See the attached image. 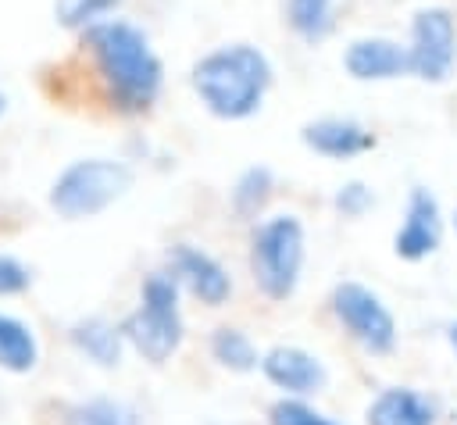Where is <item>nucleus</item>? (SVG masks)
I'll list each match as a JSON object with an SVG mask.
<instances>
[{
    "instance_id": "nucleus-1",
    "label": "nucleus",
    "mask_w": 457,
    "mask_h": 425,
    "mask_svg": "<svg viewBox=\"0 0 457 425\" xmlns=\"http://www.w3.org/2000/svg\"><path fill=\"white\" fill-rule=\"evenodd\" d=\"M79 54L89 64L100 100L121 114H143L161 96L164 64L150 36L129 18H100L79 32Z\"/></svg>"
},
{
    "instance_id": "nucleus-2",
    "label": "nucleus",
    "mask_w": 457,
    "mask_h": 425,
    "mask_svg": "<svg viewBox=\"0 0 457 425\" xmlns=\"http://www.w3.org/2000/svg\"><path fill=\"white\" fill-rule=\"evenodd\" d=\"M271 61L253 43H221L189 68L193 93L221 121L253 118L271 89Z\"/></svg>"
},
{
    "instance_id": "nucleus-3",
    "label": "nucleus",
    "mask_w": 457,
    "mask_h": 425,
    "mask_svg": "<svg viewBox=\"0 0 457 425\" xmlns=\"http://www.w3.org/2000/svg\"><path fill=\"white\" fill-rule=\"evenodd\" d=\"M132 168L125 161H111V157H86V161H71L50 186V207L64 218V221H79V218H93L100 211H107L114 200H121L132 189Z\"/></svg>"
},
{
    "instance_id": "nucleus-4",
    "label": "nucleus",
    "mask_w": 457,
    "mask_h": 425,
    "mask_svg": "<svg viewBox=\"0 0 457 425\" xmlns=\"http://www.w3.org/2000/svg\"><path fill=\"white\" fill-rule=\"evenodd\" d=\"M303 225L296 214H275L257 225L250 243V271L268 300H286L300 286Z\"/></svg>"
},
{
    "instance_id": "nucleus-5",
    "label": "nucleus",
    "mask_w": 457,
    "mask_h": 425,
    "mask_svg": "<svg viewBox=\"0 0 457 425\" xmlns=\"http://www.w3.org/2000/svg\"><path fill=\"white\" fill-rule=\"evenodd\" d=\"M121 336L150 361L164 364L182 346V318H179V286L171 275H150L143 282V304L121 325Z\"/></svg>"
},
{
    "instance_id": "nucleus-6",
    "label": "nucleus",
    "mask_w": 457,
    "mask_h": 425,
    "mask_svg": "<svg viewBox=\"0 0 457 425\" xmlns=\"http://www.w3.org/2000/svg\"><path fill=\"white\" fill-rule=\"evenodd\" d=\"M411 75L421 82H446L457 64V21L446 7H421L411 18Z\"/></svg>"
},
{
    "instance_id": "nucleus-7",
    "label": "nucleus",
    "mask_w": 457,
    "mask_h": 425,
    "mask_svg": "<svg viewBox=\"0 0 457 425\" xmlns=\"http://www.w3.org/2000/svg\"><path fill=\"white\" fill-rule=\"evenodd\" d=\"M332 311L339 325L350 332V339H357L368 354H389L396 346V318L368 286L339 282L332 289Z\"/></svg>"
},
{
    "instance_id": "nucleus-8",
    "label": "nucleus",
    "mask_w": 457,
    "mask_h": 425,
    "mask_svg": "<svg viewBox=\"0 0 457 425\" xmlns=\"http://www.w3.org/2000/svg\"><path fill=\"white\" fill-rule=\"evenodd\" d=\"M343 68L357 82H389L400 75H411V54L403 43L386 36H361L346 46Z\"/></svg>"
},
{
    "instance_id": "nucleus-9",
    "label": "nucleus",
    "mask_w": 457,
    "mask_h": 425,
    "mask_svg": "<svg viewBox=\"0 0 457 425\" xmlns=\"http://www.w3.org/2000/svg\"><path fill=\"white\" fill-rule=\"evenodd\" d=\"M168 264H171V279H179V282H182L196 300H204L207 307H218V304L228 300V293H232L228 271H225L211 254H204L200 246H193V243L171 246Z\"/></svg>"
},
{
    "instance_id": "nucleus-10",
    "label": "nucleus",
    "mask_w": 457,
    "mask_h": 425,
    "mask_svg": "<svg viewBox=\"0 0 457 425\" xmlns=\"http://www.w3.org/2000/svg\"><path fill=\"white\" fill-rule=\"evenodd\" d=\"M443 239V218H439V204L428 189H411L407 196V211H403V225L396 229L393 250L403 261H421L428 257Z\"/></svg>"
},
{
    "instance_id": "nucleus-11",
    "label": "nucleus",
    "mask_w": 457,
    "mask_h": 425,
    "mask_svg": "<svg viewBox=\"0 0 457 425\" xmlns=\"http://www.w3.org/2000/svg\"><path fill=\"white\" fill-rule=\"evenodd\" d=\"M261 371L268 375V382H275L278 389H286L289 396H311L321 393L328 382L325 364L303 350V346H271L261 357Z\"/></svg>"
},
{
    "instance_id": "nucleus-12",
    "label": "nucleus",
    "mask_w": 457,
    "mask_h": 425,
    "mask_svg": "<svg viewBox=\"0 0 457 425\" xmlns=\"http://www.w3.org/2000/svg\"><path fill=\"white\" fill-rule=\"evenodd\" d=\"M300 139L307 150L328 157V161H350L375 146V136L353 121V118H318L300 129Z\"/></svg>"
},
{
    "instance_id": "nucleus-13",
    "label": "nucleus",
    "mask_w": 457,
    "mask_h": 425,
    "mask_svg": "<svg viewBox=\"0 0 457 425\" xmlns=\"http://www.w3.org/2000/svg\"><path fill=\"white\" fill-rule=\"evenodd\" d=\"M368 425H432V404L414 389L393 386L371 400Z\"/></svg>"
},
{
    "instance_id": "nucleus-14",
    "label": "nucleus",
    "mask_w": 457,
    "mask_h": 425,
    "mask_svg": "<svg viewBox=\"0 0 457 425\" xmlns=\"http://www.w3.org/2000/svg\"><path fill=\"white\" fill-rule=\"evenodd\" d=\"M336 4L339 0H286L282 14L300 43L318 46L336 32Z\"/></svg>"
},
{
    "instance_id": "nucleus-15",
    "label": "nucleus",
    "mask_w": 457,
    "mask_h": 425,
    "mask_svg": "<svg viewBox=\"0 0 457 425\" xmlns=\"http://www.w3.org/2000/svg\"><path fill=\"white\" fill-rule=\"evenodd\" d=\"M121 329H114L104 318H86L71 325V343L100 368H114L121 361Z\"/></svg>"
},
{
    "instance_id": "nucleus-16",
    "label": "nucleus",
    "mask_w": 457,
    "mask_h": 425,
    "mask_svg": "<svg viewBox=\"0 0 457 425\" xmlns=\"http://www.w3.org/2000/svg\"><path fill=\"white\" fill-rule=\"evenodd\" d=\"M36 361H39V346H36L32 329L11 314H0V368L32 371Z\"/></svg>"
},
{
    "instance_id": "nucleus-17",
    "label": "nucleus",
    "mask_w": 457,
    "mask_h": 425,
    "mask_svg": "<svg viewBox=\"0 0 457 425\" xmlns=\"http://www.w3.org/2000/svg\"><path fill=\"white\" fill-rule=\"evenodd\" d=\"M211 354H214V361L225 364L228 371H253V368L261 364L257 346H253L250 336L239 332V329H214V336H211Z\"/></svg>"
},
{
    "instance_id": "nucleus-18",
    "label": "nucleus",
    "mask_w": 457,
    "mask_h": 425,
    "mask_svg": "<svg viewBox=\"0 0 457 425\" xmlns=\"http://www.w3.org/2000/svg\"><path fill=\"white\" fill-rule=\"evenodd\" d=\"M64 425H139V414L129 404H121V400L96 396V400L75 404L68 411V421Z\"/></svg>"
},
{
    "instance_id": "nucleus-19",
    "label": "nucleus",
    "mask_w": 457,
    "mask_h": 425,
    "mask_svg": "<svg viewBox=\"0 0 457 425\" xmlns=\"http://www.w3.org/2000/svg\"><path fill=\"white\" fill-rule=\"evenodd\" d=\"M271 189H275L271 171H268L264 164H253V168H246V171L236 179V186H232V207H236L239 214H257V211L268 204Z\"/></svg>"
},
{
    "instance_id": "nucleus-20",
    "label": "nucleus",
    "mask_w": 457,
    "mask_h": 425,
    "mask_svg": "<svg viewBox=\"0 0 457 425\" xmlns=\"http://www.w3.org/2000/svg\"><path fill=\"white\" fill-rule=\"evenodd\" d=\"M118 7H121V0H54V18H57V25L82 32L93 21L111 18Z\"/></svg>"
},
{
    "instance_id": "nucleus-21",
    "label": "nucleus",
    "mask_w": 457,
    "mask_h": 425,
    "mask_svg": "<svg viewBox=\"0 0 457 425\" xmlns=\"http://www.w3.org/2000/svg\"><path fill=\"white\" fill-rule=\"evenodd\" d=\"M268 421H271V425H336V421H328L325 414H318L314 407H307L303 400H278V404L268 411Z\"/></svg>"
},
{
    "instance_id": "nucleus-22",
    "label": "nucleus",
    "mask_w": 457,
    "mask_h": 425,
    "mask_svg": "<svg viewBox=\"0 0 457 425\" xmlns=\"http://www.w3.org/2000/svg\"><path fill=\"white\" fill-rule=\"evenodd\" d=\"M371 204H375V196H371V189H368L364 182H346V186H339L336 196H332V207H336L339 214H346V218H361Z\"/></svg>"
},
{
    "instance_id": "nucleus-23",
    "label": "nucleus",
    "mask_w": 457,
    "mask_h": 425,
    "mask_svg": "<svg viewBox=\"0 0 457 425\" xmlns=\"http://www.w3.org/2000/svg\"><path fill=\"white\" fill-rule=\"evenodd\" d=\"M29 282H32L29 268H25L18 257H11V254H0V296H14V293H25V289H29Z\"/></svg>"
},
{
    "instance_id": "nucleus-24",
    "label": "nucleus",
    "mask_w": 457,
    "mask_h": 425,
    "mask_svg": "<svg viewBox=\"0 0 457 425\" xmlns=\"http://www.w3.org/2000/svg\"><path fill=\"white\" fill-rule=\"evenodd\" d=\"M446 339H450V346H453V350H457V321H453V325H450V329H446Z\"/></svg>"
},
{
    "instance_id": "nucleus-25",
    "label": "nucleus",
    "mask_w": 457,
    "mask_h": 425,
    "mask_svg": "<svg viewBox=\"0 0 457 425\" xmlns=\"http://www.w3.org/2000/svg\"><path fill=\"white\" fill-rule=\"evenodd\" d=\"M4 107H7V100H4V93H0V114H4Z\"/></svg>"
}]
</instances>
